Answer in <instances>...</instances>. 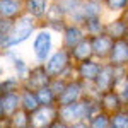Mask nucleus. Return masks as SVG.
Returning <instances> with one entry per match:
<instances>
[{"instance_id":"7c9ffc66","label":"nucleus","mask_w":128,"mask_h":128,"mask_svg":"<svg viewBox=\"0 0 128 128\" xmlns=\"http://www.w3.org/2000/svg\"><path fill=\"white\" fill-rule=\"evenodd\" d=\"M7 41H9V32H4V31H0V50L5 48Z\"/></svg>"},{"instance_id":"c756f323","label":"nucleus","mask_w":128,"mask_h":128,"mask_svg":"<svg viewBox=\"0 0 128 128\" xmlns=\"http://www.w3.org/2000/svg\"><path fill=\"white\" fill-rule=\"evenodd\" d=\"M48 128H70V125H67L65 121H62V120L56 118V120H55V121H53V123H51Z\"/></svg>"},{"instance_id":"f8f14e48","label":"nucleus","mask_w":128,"mask_h":128,"mask_svg":"<svg viewBox=\"0 0 128 128\" xmlns=\"http://www.w3.org/2000/svg\"><path fill=\"white\" fill-rule=\"evenodd\" d=\"M106 62L113 67H128V38L113 41V48Z\"/></svg>"},{"instance_id":"2f4dec72","label":"nucleus","mask_w":128,"mask_h":128,"mask_svg":"<svg viewBox=\"0 0 128 128\" xmlns=\"http://www.w3.org/2000/svg\"><path fill=\"white\" fill-rule=\"evenodd\" d=\"M70 128H89V123L87 121H77V123H72Z\"/></svg>"},{"instance_id":"412c9836","label":"nucleus","mask_w":128,"mask_h":128,"mask_svg":"<svg viewBox=\"0 0 128 128\" xmlns=\"http://www.w3.org/2000/svg\"><path fill=\"white\" fill-rule=\"evenodd\" d=\"M106 16H123L128 10V0H104L102 4Z\"/></svg>"},{"instance_id":"2eb2a0df","label":"nucleus","mask_w":128,"mask_h":128,"mask_svg":"<svg viewBox=\"0 0 128 128\" xmlns=\"http://www.w3.org/2000/svg\"><path fill=\"white\" fill-rule=\"evenodd\" d=\"M56 118H58V114H56V106H53V108L41 106L38 111H34V113L31 114V125L34 128H48Z\"/></svg>"},{"instance_id":"9b49d317","label":"nucleus","mask_w":128,"mask_h":128,"mask_svg":"<svg viewBox=\"0 0 128 128\" xmlns=\"http://www.w3.org/2000/svg\"><path fill=\"white\" fill-rule=\"evenodd\" d=\"M90 38V44H92V53L94 58L99 62H106L113 48V40L109 38L106 32H101L96 36H89Z\"/></svg>"},{"instance_id":"c9c22d12","label":"nucleus","mask_w":128,"mask_h":128,"mask_svg":"<svg viewBox=\"0 0 128 128\" xmlns=\"http://www.w3.org/2000/svg\"><path fill=\"white\" fill-rule=\"evenodd\" d=\"M89 2H98V4H104V0H89Z\"/></svg>"},{"instance_id":"423d86ee","label":"nucleus","mask_w":128,"mask_h":128,"mask_svg":"<svg viewBox=\"0 0 128 128\" xmlns=\"http://www.w3.org/2000/svg\"><path fill=\"white\" fill-rule=\"evenodd\" d=\"M50 80H51V77H50V74L46 72L44 65L43 63H34V65H31L28 77L22 80V87L38 90L40 87L50 86Z\"/></svg>"},{"instance_id":"0eeeda50","label":"nucleus","mask_w":128,"mask_h":128,"mask_svg":"<svg viewBox=\"0 0 128 128\" xmlns=\"http://www.w3.org/2000/svg\"><path fill=\"white\" fill-rule=\"evenodd\" d=\"M58 38H60V46L70 51L75 44H79L84 38H87V34H86V31L82 28V24L67 22L65 29L62 31V34H60Z\"/></svg>"},{"instance_id":"e433bc0d","label":"nucleus","mask_w":128,"mask_h":128,"mask_svg":"<svg viewBox=\"0 0 128 128\" xmlns=\"http://www.w3.org/2000/svg\"><path fill=\"white\" fill-rule=\"evenodd\" d=\"M26 128H34V126H32V125H29V126H26Z\"/></svg>"},{"instance_id":"f257e3e1","label":"nucleus","mask_w":128,"mask_h":128,"mask_svg":"<svg viewBox=\"0 0 128 128\" xmlns=\"http://www.w3.org/2000/svg\"><path fill=\"white\" fill-rule=\"evenodd\" d=\"M43 65L51 79L53 77H62L65 80L75 79V63L72 60V55L68 50L62 48V46L55 50Z\"/></svg>"},{"instance_id":"f3484780","label":"nucleus","mask_w":128,"mask_h":128,"mask_svg":"<svg viewBox=\"0 0 128 128\" xmlns=\"http://www.w3.org/2000/svg\"><path fill=\"white\" fill-rule=\"evenodd\" d=\"M70 55H72V60L74 63H79V62H84V60L94 58V53H92V44H90V38H84L79 44H75L74 48L70 50Z\"/></svg>"},{"instance_id":"4c0bfd02","label":"nucleus","mask_w":128,"mask_h":128,"mask_svg":"<svg viewBox=\"0 0 128 128\" xmlns=\"http://www.w3.org/2000/svg\"><path fill=\"white\" fill-rule=\"evenodd\" d=\"M109 128H113V126H109Z\"/></svg>"},{"instance_id":"b1692460","label":"nucleus","mask_w":128,"mask_h":128,"mask_svg":"<svg viewBox=\"0 0 128 128\" xmlns=\"http://www.w3.org/2000/svg\"><path fill=\"white\" fill-rule=\"evenodd\" d=\"M53 2L63 10V14L67 16V19L72 17V16L79 10L80 4H82V0H53Z\"/></svg>"},{"instance_id":"a878e982","label":"nucleus","mask_w":128,"mask_h":128,"mask_svg":"<svg viewBox=\"0 0 128 128\" xmlns=\"http://www.w3.org/2000/svg\"><path fill=\"white\" fill-rule=\"evenodd\" d=\"M10 123L14 128H26L31 125V114L26 113L24 109H19L10 116Z\"/></svg>"},{"instance_id":"39448f33","label":"nucleus","mask_w":128,"mask_h":128,"mask_svg":"<svg viewBox=\"0 0 128 128\" xmlns=\"http://www.w3.org/2000/svg\"><path fill=\"white\" fill-rule=\"evenodd\" d=\"M56 114H58V120L65 121L67 125L77 123V121H87V111H86L84 98L77 102H72V104L56 106Z\"/></svg>"},{"instance_id":"58836bf2","label":"nucleus","mask_w":128,"mask_h":128,"mask_svg":"<svg viewBox=\"0 0 128 128\" xmlns=\"http://www.w3.org/2000/svg\"><path fill=\"white\" fill-rule=\"evenodd\" d=\"M0 128H2V126H0Z\"/></svg>"},{"instance_id":"f704fd0d","label":"nucleus","mask_w":128,"mask_h":128,"mask_svg":"<svg viewBox=\"0 0 128 128\" xmlns=\"http://www.w3.org/2000/svg\"><path fill=\"white\" fill-rule=\"evenodd\" d=\"M123 17H125V20H126V26H128V10L125 12V14H123Z\"/></svg>"},{"instance_id":"dca6fc26","label":"nucleus","mask_w":128,"mask_h":128,"mask_svg":"<svg viewBox=\"0 0 128 128\" xmlns=\"http://www.w3.org/2000/svg\"><path fill=\"white\" fill-rule=\"evenodd\" d=\"M24 14L22 0H0V17L16 20Z\"/></svg>"},{"instance_id":"20e7f679","label":"nucleus","mask_w":128,"mask_h":128,"mask_svg":"<svg viewBox=\"0 0 128 128\" xmlns=\"http://www.w3.org/2000/svg\"><path fill=\"white\" fill-rule=\"evenodd\" d=\"M92 89V84H86L79 79H72L67 82L65 89L62 90L56 98V106H63V104H72L77 102L87 94L89 90Z\"/></svg>"},{"instance_id":"6ab92c4d","label":"nucleus","mask_w":128,"mask_h":128,"mask_svg":"<svg viewBox=\"0 0 128 128\" xmlns=\"http://www.w3.org/2000/svg\"><path fill=\"white\" fill-rule=\"evenodd\" d=\"M2 106H4V114L5 116H12L16 111L20 109V90H14V92H7L2 96Z\"/></svg>"},{"instance_id":"9d476101","label":"nucleus","mask_w":128,"mask_h":128,"mask_svg":"<svg viewBox=\"0 0 128 128\" xmlns=\"http://www.w3.org/2000/svg\"><path fill=\"white\" fill-rule=\"evenodd\" d=\"M104 32L108 34L113 41L128 38V26L123 16H106V26H104Z\"/></svg>"},{"instance_id":"a211bd4d","label":"nucleus","mask_w":128,"mask_h":128,"mask_svg":"<svg viewBox=\"0 0 128 128\" xmlns=\"http://www.w3.org/2000/svg\"><path fill=\"white\" fill-rule=\"evenodd\" d=\"M40 108H41V104H40L38 96H36V90L26 89V87L20 89V109H24L26 113L32 114L34 111H38Z\"/></svg>"},{"instance_id":"6e6552de","label":"nucleus","mask_w":128,"mask_h":128,"mask_svg":"<svg viewBox=\"0 0 128 128\" xmlns=\"http://www.w3.org/2000/svg\"><path fill=\"white\" fill-rule=\"evenodd\" d=\"M101 67H102V62H99L96 58L79 62V63H75V79L82 80L86 84H92L98 77Z\"/></svg>"},{"instance_id":"473e14b6","label":"nucleus","mask_w":128,"mask_h":128,"mask_svg":"<svg viewBox=\"0 0 128 128\" xmlns=\"http://www.w3.org/2000/svg\"><path fill=\"white\" fill-rule=\"evenodd\" d=\"M4 116V106H2V96H0V118Z\"/></svg>"},{"instance_id":"7ed1b4c3","label":"nucleus","mask_w":128,"mask_h":128,"mask_svg":"<svg viewBox=\"0 0 128 128\" xmlns=\"http://www.w3.org/2000/svg\"><path fill=\"white\" fill-rule=\"evenodd\" d=\"M56 34L53 31H50L44 26H40L38 31L34 32L32 40H31V51H32V60L34 63H44L50 58V55L56 50L55 44Z\"/></svg>"},{"instance_id":"f03ea898","label":"nucleus","mask_w":128,"mask_h":128,"mask_svg":"<svg viewBox=\"0 0 128 128\" xmlns=\"http://www.w3.org/2000/svg\"><path fill=\"white\" fill-rule=\"evenodd\" d=\"M41 24L38 22L36 19H32L31 16L28 14H22L20 17L14 20V28L10 31L9 34V41H7V44H5V48H19L22 46L24 43H28V41L32 40V36H34V32L38 31Z\"/></svg>"},{"instance_id":"1a4fd4ad","label":"nucleus","mask_w":128,"mask_h":128,"mask_svg":"<svg viewBox=\"0 0 128 128\" xmlns=\"http://www.w3.org/2000/svg\"><path fill=\"white\" fill-rule=\"evenodd\" d=\"M92 89H94L96 94H101V92L114 89V67L111 63L102 62V67L99 70L98 77L92 82Z\"/></svg>"},{"instance_id":"aec40b11","label":"nucleus","mask_w":128,"mask_h":128,"mask_svg":"<svg viewBox=\"0 0 128 128\" xmlns=\"http://www.w3.org/2000/svg\"><path fill=\"white\" fill-rule=\"evenodd\" d=\"M104 26H106V16L90 17V19L84 20V24H82V28H84L87 36H96V34L104 32Z\"/></svg>"},{"instance_id":"cd10ccee","label":"nucleus","mask_w":128,"mask_h":128,"mask_svg":"<svg viewBox=\"0 0 128 128\" xmlns=\"http://www.w3.org/2000/svg\"><path fill=\"white\" fill-rule=\"evenodd\" d=\"M67 82L68 80H65V79H62V77H53V79L50 80V87L53 89V92L58 96L60 92L65 89V86H67Z\"/></svg>"},{"instance_id":"c85d7f7f","label":"nucleus","mask_w":128,"mask_h":128,"mask_svg":"<svg viewBox=\"0 0 128 128\" xmlns=\"http://www.w3.org/2000/svg\"><path fill=\"white\" fill-rule=\"evenodd\" d=\"M116 90H118V94H120V98H121V101H123V104L128 106V79L125 80Z\"/></svg>"},{"instance_id":"393cba45","label":"nucleus","mask_w":128,"mask_h":128,"mask_svg":"<svg viewBox=\"0 0 128 128\" xmlns=\"http://www.w3.org/2000/svg\"><path fill=\"white\" fill-rule=\"evenodd\" d=\"M87 123H89V128H109L111 126V114L106 113V111H99Z\"/></svg>"},{"instance_id":"72a5a7b5","label":"nucleus","mask_w":128,"mask_h":128,"mask_svg":"<svg viewBox=\"0 0 128 128\" xmlns=\"http://www.w3.org/2000/svg\"><path fill=\"white\" fill-rule=\"evenodd\" d=\"M4 74H5V68H4V65H0V77H4Z\"/></svg>"},{"instance_id":"ddd939ff","label":"nucleus","mask_w":128,"mask_h":128,"mask_svg":"<svg viewBox=\"0 0 128 128\" xmlns=\"http://www.w3.org/2000/svg\"><path fill=\"white\" fill-rule=\"evenodd\" d=\"M98 98H99L101 109L106 111V113H109V114H113V113H116V111L125 108V104H123V101H121V98H120L116 89L101 92V94H98Z\"/></svg>"},{"instance_id":"bb28decb","label":"nucleus","mask_w":128,"mask_h":128,"mask_svg":"<svg viewBox=\"0 0 128 128\" xmlns=\"http://www.w3.org/2000/svg\"><path fill=\"white\" fill-rule=\"evenodd\" d=\"M111 126L113 128H128V106L111 114Z\"/></svg>"},{"instance_id":"4468645a","label":"nucleus","mask_w":128,"mask_h":128,"mask_svg":"<svg viewBox=\"0 0 128 128\" xmlns=\"http://www.w3.org/2000/svg\"><path fill=\"white\" fill-rule=\"evenodd\" d=\"M51 0H22V7H24V14L31 16L32 19H36L38 22H43L46 12H48Z\"/></svg>"},{"instance_id":"5701e85b","label":"nucleus","mask_w":128,"mask_h":128,"mask_svg":"<svg viewBox=\"0 0 128 128\" xmlns=\"http://www.w3.org/2000/svg\"><path fill=\"white\" fill-rule=\"evenodd\" d=\"M36 96L40 99V104L41 106H46V108H53L56 106V94L53 92V89L50 86H44V87H40L36 90Z\"/></svg>"},{"instance_id":"4be33fe9","label":"nucleus","mask_w":128,"mask_h":128,"mask_svg":"<svg viewBox=\"0 0 128 128\" xmlns=\"http://www.w3.org/2000/svg\"><path fill=\"white\" fill-rule=\"evenodd\" d=\"M10 67H12V70H14V75H17L20 80H24L26 77H28L29 68H31V65L26 62V58H24L20 53H17V55L14 56V60L10 62Z\"/></svg>"}]
</instances>
